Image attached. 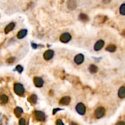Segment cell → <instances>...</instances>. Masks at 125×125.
<instances>
[{
    "label": "cell",
    "mask_w": 125,
    "mask_h": 125,
    "mask_svg": "<svg viewBox=\"0 0 125 125\" xmlns=\"http://www.w3.org/2000/svg\"><path fill=\"white\" fill-rule=\"evenodd\" d=\"M104 45V42L102 40H98L96 44H95V46H94V50L96 51H100V50H101L102 48H103Z\"/></svg>",
    "instance_id": "obj_11"
},
{
    "label": "cell",
    "mask_w": 125,
    "mask_h": 125,
    "mask_svg": "<svg viewBox=\"0 0 125 125\" xmlns=\"http://www.w3.org/2000/svg\"><path fill=\"white\" fill-rule=\"evenodd\" d=\"M61 110H62L61 109H54V110H53V114H55L56 112H58V111H61Z\"/></svg>",
    "instance_id": "obj_27"
},
{
    "label": "cell",
    "mask_w": 125,
    "mask_h": 125,
    "mask_svg": "<svg viewBox=\"0 0 125 125\" xmlns=\"http://www.w3.org/2000/svg\"><path fill=\"white\" fill-rule=\"evenodd\" d=\"M28 34V31L26 29H21L20 31L18 32L17 34V38L19 39H21V38H24L25 37H26V36Z\"/></svg>",
    "instance_id": "obj_13"
},
{
    "label": "cell",
    "mask_w": 125,
    "mask_h": 125,
    "mask_svg": "<svg viewBox=\"0 0 125 125\" xmlns=\"http://www.w3.org/2000/svg\"><path fill=\"white\" fill-rule=\"evenodd\" d=\"M14 61H15V58L10 57L9 59H8L7 61L8 63H12V62H13Z\"/></svg>",
    "instance_id": "obj_25"
},
{
    "label": "cell",
    "mask_w": 125,
    "mask_h": 125,
    "mask_svg": "<svg viewBox=\"0 0 125 125\" xmlns=\"http://www.w3.org/2000/svg\"><path fill=\"white\" fill-rule=\"evenodd\" d=\"M9 98L7 95H2L0 96V103L1 104H6L8 102Z\"/></svg>",
    "instance_id": "obj_18"
},
{
    "label": "cell",
    "mask_w": 125,
    "mask_h": 125,
    "mask_svg": "<svg viewBox=\"0 0 125 125\" xmlns=\"http://www.w3.org/2000/svg\"><path fill=\"white\" fill-rule=\"evenodd\" d=\"M84 61V56L82 54H79L75 57L74 61L76 64L80 65Z\"/></svg>",
    "instance_id": "obj_9"
},
{
    "label": "cell",
    "mask_w": 125,
    "mask_h": 125,
    "mask_svg": "<svg viewBox=\"0 0 125 125\" xmlns=\"http://www.w3.org/2000/svg\"><path fill=\"white\" fill-rule=\"evenodd\" d=\"M70 125H78L76 123H73V122H71V123H70Z\"/></svg>",
    "instance_id": "obj_30"
},
{
    "label": "cell",
    "mask_w": 125,
    "mask_h": 125,
    "mask_svg": "<svg viewBox=\"0 0 125 125\" xmlns=\"http://www.w3.org/2000/svg\"><path fill=\"white\" fill-rule=\"evenodd\" d=\"M13 112H14V114L15 115L16 117L17 118H19L21 116L23 112V111L22 108L20 107H17L14 109Z\"/></svg>",
    "instance_id": "obj_14"
},
{
    "label": "cell",
    "mask_w": 125,
    "mask_h": 125,
    "mask_svg": "<svg viewBox=\"0 0 125 125\" xmlns=\"http://www.w3.org/2000/svg\"><path fill=\"white\" fill-rule=\"evenodd\" d=\"M116 49H117V48H116L115 45H110L106 48V50L109 52H111V53L115 51Z\"/></svg>",
    "instance_id": "obj_20"
},
{
    "label": "cell",
    "mask_w": 125,
    "mask_h": 125,
    "mask_svg": "<svg viewBox=\"0 0 125 125\" xmlns=\"http://www.w3.org/2000/svg\"><path fill=\"white\" fill-rule=\"evenodd\" d=\"M28 100L32 104H36L37 101V96L36 94H32V95H31L29 96Z\"/></svg>",
    "instance_id": "obj_16"
},
{
    "label": "cell",
    "mask_w": 125,
    "mask_h": 125,
    "mask_svg": "<svg viewBox=\"0 0 125 125\" xmlns=\"http://www.w3.org/2000/svg\"><path fill=\"white\" fill-rule=\"evenodd\" d=\"M67 7L70 11H73L77 7V3L75 0H68Z\"/></svg>",
    "instance_id": "obj_7"
},
{
    "label": "cell",
    "mask_w": 125,
    "mask_h": 125,
    "mask_svg": "<svg viewBox=\"0 0 125 125\" xmlns=\"http://www.w3.org/2000/svg\"><path fill=\"white\" fill-rule=\"evenodd\" d=\"M70 101H71V98H70V96H63L60 100L59 104H61V105H69L70 103Z\"/></svg>",
    "instance_id": "obj_10"
},
{
    "label": "cell",
    "mask_w": 125,
    "mask_h": 125,
    "mask_svg": "<svg viewBox=\"0 0 125 125\" xmlns=\"http://www.w3.org/2000/svg\"><path fill=\"white\" fill-rule=\"evenodd\" d=\"M54 51L51 50H48L45 52L44 54V57L45 60L48 61V60L51 59L54 56Z\"/></svg>",
    "instance_id": "obj_6"
},
{
    "label": "cell",
    "mask_w": 125,
    "mask_h": 125,
    "mask_svg": "<svg viewBox=\"0 0 125 125\" xmlns=\"http://www.w3.org/2000/svg\"><path fill=\"white\" fill-rule=\"evenodd\" d=\"M105 109L103 107H100L97 108L95 111V116L96 119H101L105 114Z\"/></svg>",
    "instance_id": "obj_4"
},
{
    "label": "cell",
    "mask_w": 125,
    "mask_h": 125,
    "mask_svg": "<svg viewBox=\"0 0 125 125\" xmlns=\"http://www.w3.org/2000/svg\"><path fill=\"white\" fill-rule=\"evenodd\" d=\"M71 39V36L70 35V33L69 32H64L63 33L62 35L60 37V40H61V42L64 43H68L69 42H70V40Z\"/></svg>",
    "instance_id": "obj_5"
},
{
    "label": "cell",
    "mask_w": 125,
    "mask_h": 125,
    "mask_svg": "<svg viewBox=\"0 0 125 125\" xmlns=\"http://www.w3.org/2000/svg\"><path fill=\"white\" fill-rule=\"evenodd\" d=\"M19 125H26V121L24 119H21L19 121Z\"/></svg>",
    "instance_id": "obj_23"
},
{
    "label": "cell",
    "mask_w": 125,
    "mask_h": 125,
    "mask_svg": "<svg viewBox=\"0 0 125 125\" xmlns=\"http://www.w3.org/2000/svg\"><path fill=\"white\" fill-rule=\"evenodd\" d=\"M115 125H125V123L123 121H120V122L117 123Z\"/></svg>",
    "instance_id": "obj_29"
},
{
    "label": "cell",
    "mask_w": 125,
    "mask_h": 125,
    "mask_svg": "<svg viewBox=\"0 0 125 125\" xmlns=\"http://www.w3.org/2000/svg\"><path fill=\"white\" fill-rule=\"evenodd\" d=\"M34 83L37 87H42L44 86V80L40 77H35L34 78Z\"/></svg>",
    "instance_id": "obj_8"
},
{
    "label": "cell",
    "mask_w": 125,
    "mask_h": 125,
    "mask_svg": "<svg viewBox=\"0 0 125 125\" xmlns=\"http://www.w3.org/2000/svg\"><path fill=\"white\" fill-rule=\"evenodd\" d=\"M119 98H124L125 97V86H122L120 87V88L119 90Z\"/></svg>",
    "instance_id": "obj_15"
},
{
    "label": "cell",
    "mask_w": 125,
    "mask_h": 125,
    "mask_svg": "<svg viewBox=\"0 0 125 125\" xmlns=\"http://www.w3.org/2000/svg\"><path fill=\"white\" fill-rule=\"evenodd\" d=\"M16 70H17L18 72L21 73L23 71V67H21V65H17L16 67Z\"/></svg>",
    "instance_id": "obj_22"
},
{
    "label": "cell",
    "mask_w": 125,
    "mask_h": 125,
    "mask_svg": "<svg viewBox=\"0 0 125 125\" xmlns=\"http://www.w3.org/2000/svg\"><path fill=\"white\" fill-rule=\"evenodd\" d=\"M13 90L16 94L19 96H23L25 94V90L23 86L20 83H15L13 86Z\"/></svg>",
    "instance_id": "obj_1"
},
{
    "label": "cell",
    "mask_w": 125,
    "mask_h": 125,
    "mask_svg": "<svg viewBox=\"0 0 125 125\" xmlns=\"http://www.w3.org/2000/svg\"><path fill=\"white\" fill-rule=\"evenodd\" d=\"M31 46H32V47L34 49H36L37 48V44H34V43H32Z\"/></svg>",
    "instance_id": "obj_26"
},
{
    "label": "cell",
    "mask_w": 125,
    "mask_h": 125,
    "mask_svg": "<svg viewBox=\"0 0 125 125\" xmlns=\"http://www.w3.org/2000/svg\"><path fill=\"white\" fill-rule=\"evenodd\" d=\"M79 19L81 21H83V22H87L89 20L88 16L85 14V13H81L79 15Z\"/></svg>",
    "instance_id": "obj_17"
},
{
    "label": "cell",
    "mask_w": 125,
    "mask_h": 125,
    "mask_svg": "<svg viewBox=\"0 0 125 125\" xmlns=\"http://www.w3.org/2000/svg\"><path fill=\"white\" fill-rule=\"evenodd\" d=\"M120 13H121V15H125V3H123V4H121V6H120Z\"/></svg>",
    "instance_id": "obj_21"
},
{
    "label": "cell",
    "mask_w": 125,
    "mask_h": 125,
    "mask_svg": "<svg viewBox=\"0 0 125 125\" xmlns=\"http://www.w3.org/2000/svg\"><path fill=\"white\" fill-rule=\"evenodd\" d=\"M111 0H103V3H104V4H108V3H109L110 2H111Z\"/></svg>",
    "instance_id": "obj_28"
},
{
    "label": "cell",
    "mask_w": 125,
    "mask_h": 125,
    "mask_svg": "<svg viewBox=\"0 0 125 125\" xmlns=\"http://www.w3.org/2000/svg\"><path fill=\"white\" fill-rule=\"evenodd\" d=\"M88 70H89V71L91 73L94 74L96 73L97 72L98 70V69L96 65H90L89 68H88Z\"/></svg>",
    "instance_id": "obj_19"
},
{
    "label": "cell",
    "mask_w": 125,
    "mask_h": 125,
    "mask_svg": "<svg viewBox=\"0 0 125 125\" xmlns=\"http://www.w3.org/2000/svg\"><path fill=\"white\" fill-rule=\"evenodd\" d=\"M76 111L79 115H83L86 112V107L83 103H79L76 106Z\"/></svg>",
    "instance_id": "obj_2"
},
{
    "label": "cell",
    "mask_w": 125,
    "mask_h": 125,
    "mask_svg": "<svg viewBox=\"0 0 125 125\" xmlns=\"http://www.w3.org/2000/svg\"><path fill=\"white\" fill-rule=\"evenodd\" d=\"M56 125H64L63 121H62V120L61 119H59L56 121Z\"/></svg>",
    "instance_id": "obj_24"
},
{
    "label": "cell",
    "mask_w": 125,
    "mask_h": 125,
    "mask_svg": "<svg viewBox=\"0 0 125 125\" xmlns=\"http://www.w3.org/2000/svg\"><path fill=\"white\" fill-rule=\"evenodd\" d=\"M15 23L13 22L10 23L9 25H7V26L5 28V29H4V32H5L6 34H8L9 32H10L11 31L13 30V28H15Z\"/></svg>",
    "instance_id": "obj_12"
},
{
    "label": "cell",
    "mask_w": 125,
    "mask_h": 125,
    "mask_svg": "<svg viewBox=\"0 0 125 125\" xmlns=\"http://www.w3.org/2000/svg\"><path fill=\"white\" fill-rule=\"evenodd\" d=\"M35 117L37 121H44L46 119V116L44 112L40 111H36L34 112Z\"/></svg>",
    "instance_id": "obj_3"
}]
</instances>
